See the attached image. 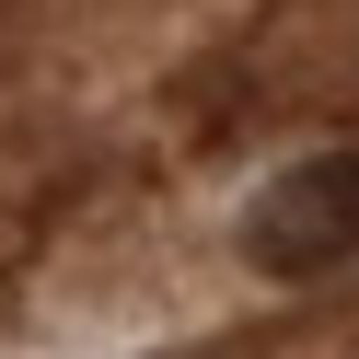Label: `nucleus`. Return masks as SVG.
Segmentation results:
<instances>
[{
  "mask_svg": "<svg viewBox=\"0 0 359 359\" xmlns=\"http://www.w3.org/2000/svg\"><path fill=\"white\" fill-rule=\"evenodd\" d=\"M359 255V151H313L243 209V266L255 278H336Z\"/></svg>",
  "mask_w": 359,
  "mask_h": 359,
  "instance_id": "obj_1",
  "label": "nucleus"
}]
</instances>
